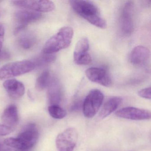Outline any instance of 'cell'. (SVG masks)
Wrapping results in <instances>:
<instances>
[{
	"mask_svg": "<svg viewBox=\"0 0 151 151\" xmlns=\"http://www.w3.org/2000/svg\"><path fill=\"white\" fill-rule=\"evenodd\" d=\"M78 133L76 129L69 128L58 134L55 144L58 151H73L77 142Z\"/></svg>",
	"mask_w": 151,
	"mask_h": 151,
	"instance_id": "8992f818",
	"label": "cell"
},
{
	"mask_svg": "<svg viewBox=\"0 0 151 151\" xmlns=\"http://www.w3.org/2000/svg\"><path fill=\"white\" fill-rule=\"evenodd\" d=\"M5 33V26L2 23H0V52L2 51Z\"/></svg>",
	"mask_w": 151,
	"mask_h": 151,
	"instance_id": "d4e9b609",
	"label": "cell"
},
{
	"mask_svg": "<svg viewBox=\"0 0 151 151\" xmlns=\"http://www.w3.org/2000/svg\"><path fill=\"white\" fill-rule=\"evenodd\" d=\"M56 56L54 54H49L42 53L39 58L35 62L36 66L37 65L43 64V63H49L53 62L55 60Z\"/></svg>",
	"mask_w": 151,
	"mask_h": 151,
	"instance_id": "44dd1931",
	"label": "cell"
},
{
	"mask_svg": "<svg viewBox=\"0 0 151 151\" xmlns=\"http://www.w3.org/2000/svg\"><path fill=\"white\" fill-rule=\"evenodd\" d=\"M151 87L144 88L139 91L138 94L139 97L147 99H151Z\"/></svg>",
	"mask_w": 151,
	"mask_h": 151,
	"instance_id": "603a6c76",
	"label": "cell"
},
{
	"mask_svg": "<svg viewBox=\"0 0 151 151\" xmlns=\"http://www.w3.org/2000/svg\"><path fill=\"white\" fill-rule=\"evenodd\" d=\"M17 43L21 48L24 50H29L36 45L37 38L32 32H25L19 37Z\"/></svg>",
	"mask_w": 151,
	"mask_h": 151,
	"instance_id": "e0dca14e",
	"label": "cell"
},
{
	"mask_svg": "<svg viewBox=\"0 0 151 151\" xmlns=\"http://www.w3.org/2000/svg\"><path fill=\"white\" fill-rule=\"evenodd\" d=\"M150 56L148 48L143 46H137L133 48L130 54V62L135 66L143 65Z\"/></svg>",
	"mask_w": 151,
	"mask_h": 151,
	"instance_id": "8fae6325",
	"label": "cell"
},
{
	"mask_svg": "<svg viewBox=\"0 0 151 151\" xmlns=\"http://www.w3.org/2000/svg\"><path fill=\"white\" fill-rule=\"evenodd\" d=\"M122 99L119 97L109 98L105 102L99 113L101 119H104L115 111L122 102Z\"/></svg>",
	"mask_w": 151,
	"mask_h": 151,
	"instance_id": "2e32d148",
	"label": "cell"
},
{
	"mask_svg": "<svg viewBox=\"0 0 151 151\" xmlns=\"http://www.w3.org/2000/svg\"><path fill=\"white\" fill-rule=\"evenodd\" d=\"M49 114L55 119H61L67 115V112L59 105H50L48 107Z\"/></svg>",
	"mask_w": 151,
	"mask_h": 151,
	"instance_id": "ffe728a7",
	"label": "cell"
},
{
	"mask_svg": "<svg viewBox=\"0 0 151 151\" xmlns=\"http://www.w3.org/2000/svg\"><path fill=\"white\" fill-rule=\"evenodd\" d=\"M116 116L120 118L132 120H148L151 118V112L147 109L133 107L123 108L116 111Z\"/></svg>",
	"mask_w": 151,
	"mask_h": 151,
	"instance_id": "9c48e42d",
	"label": "cell"
},
{
	"mask_svg": "<svg viewBox=\"0 0 151 151\" xmlns=\"http://www.w3.org/2000/svg\"><path fill=\"white\" fill-rule=\"evenodd\" d=\"M10 57V55L6 51H1L0 52V60H8Z\"/></svg>",
	"mask_w": 151,
	"mask_h": 151,
	"instance_id": "4316f807",
	"label": "cell"
},
{
	"mask_svg": "<svg viewBox=\"0 0 151 151\" xmlns=\"http://www.w3.org/2000/svg\"><path fill=\"white\" fill-rule=\"evenodd\" d=\"M91 61V57L88 53L79 57L76 62L77 64L79 65H86L89 64Z\"/></svg>",
	"mask_w": 151,
	"mask_h": 151,
	"instance_id": "7402d4cb",
	"label": "cell"
},
{
	"mask_svg": "<svg viewBox=\"0 0 151 151\" xmlns=\"http://www.w3.org/2000/svg\"><path fill=\"white\" fill-rule=\"evenodd\" d=\"M0 151H26L18 150L13 147H10L5 145L4 143H0Z\"/></svg>",
	"mask_w": 151,
	"mask_h": 151,
	"instance_id": "484cf974",
	"label": "cell"
},
{
	"mask_svg": "<svg viewBox=\"0 0 151 151\" xmlns=\"http://www.w3.org/2000/svg\"><path fill=\"white\" fill-rule=\"evenodd\" d=\"M70 3L73 10L79 16L98 28H106V22L101 17L99 9L94 3L84 0H73Z\"/></svg>",
	"mask_w": 151,
	"mask_h": 151,
	"instance_id": "6da1fadb",
	"label": "cell"
},
{
	"mask_svg": "<svg viewBox=\"0 0 151 151\" xmlns=\"http://www.w3.org/2000/svg\"><path fill=\"white\" fill-rule=\"evenodd\" d=\"M42 17L41 13L31 10H19L15 13V18L18 24L25 26L39 21Z\"/></svg>",
	"mask_w": 151,
	"mask_h": 151,
	"instance_id": "4fadbf2b",
	"label": "cell"
},
{
	"mask_svg": "<svg viewBox=\"0 0 151 151\" xmlns=\"http://www.w3.org/2000/svg\"><path fill=\"white\" fill-rule=\"evenodd\" d=\"M3 86L9 95L12 99H19L23 96L25 92L24 85L16 79H10L6 80L3 83Z\"/></svg>",
	"mask_w": 151,
	"mask_h": 151,
	"instance_id": "7c38bea8",
	"label": "cell"
},
{
	"mask_svg": "<svg viewBox=\"0 0 151 151\" xmlns=\"http://www.w3.org/2000/svg\"><path fill=\"white\" fill-rule=\"evenodd\" d=\"M52 77L49 70H45L42 72L36 81V89L38 91H42L47 88Z\"/></svg>",
	"mask_w": 151,
	"mask_h": 151,
	"instance_id": "d6986e66",
	"label": "cell"
},
{
	"mask_svg": "<svg viewBox=\"0 0 151 151\" xmlns=\"http://www.w3.org/2000/svg\"><path fill=\"white\" fill-rule=\"evenodd\" d=\"M14 129L6 126L2 123H0V137L6 136L13 132Z\"/></svg>",
	"mask_w": 151,
	"mask_h": 151,
	"instance_id": "cb8c5ba5",
	"label": "cell"
},
{
	"mask_svg": "<svg viewBox=\"0 0 151 151\" xmlns=\"http://www.w3.org/2000/svg\"><path fill=\"white\" fill-rule=\"evenodd\" d=\"M0 15H1V10H0Z\"/></svg>",
	"mask_w": 151,
	"mask_h": 151,
	"instance_id": "83f0119b",
	"label": "cell"
},
{
	"mask_svg": "<svg viewBox=\"0 0 151 151\" xmlns=\"http://www.w3.org/2000/svg\"><path fill=\"white\" fill-rule=\"evenodd\" d=\"M134 3L128 1L124 5L120 16V27L122 32L124 35L131 34L134 29L133 21Z\"/></svg>",
	"mask_w": 151,
	"mask_h": 151,
	"instance_id": "52a82bcc",
	"label": "cell"
},
{
	"mask_svg": "<svg viewBox=\"0 0 151 151\" xmlns=\"http://www.w3.org/2000/svg\"><path fill=\"white\" fill-rule=\"evenodd\" d=\"M38 138L39 132L37 126L35 124L30 123L26 125L17 137L8 138L3 143L10 147L26 151L36 145Z\"/></svg>",
	"mask_w": 151,
	"mask_h": 151,
	"instance_id": "7a4b0ae2",
	"label": "cell"
},
{
	"mask_svg": "<svg viewBox=\"0 0 151 151\" xmlns=\"http://www.w3.org/2000/svg\"><path fill=\"white\" fill-rule=\"evenodd\" d=\"M47 88V98L50 105H59L61 101L62 93L60 86L55 78L52 77Z\"/></svg>",
	"mask_w": 151,
	"mask_h": 151,
	"instance_id": "5bb4252c",
	"label": "cell"
},
{
	"mask_svg": "<svg viewBox=\"0 0 151 151\" xmlns=\"http://www.w3.org/2000/svg\"><path fill=\"white\" fill-rule=\"evenodd\" d=\"M102 92L98 89L90 91L83 104V114L87 118L93 117L97 114L104 100Z\"/></svg>",
	"mask_w": 151,
	"mask_h": 151,
	"instance_id": "5b68a950",
	"label": "cell"
},
{
	"mask_svg": "<svg viewBox=\"0 0 151 151\" xmlns=\"http://www.w3.org/2000/svg\"><path fill=\"white\" fill-rule=\"evenodd\" d=\"M86 75L90 81L101 85L108 87L112 84L111 77L104 68H90L86 71Z\"/></svg>",
	"mask_w": 151,
	"mask_h": 151,
	"instance_id": "30bf717a",
	"label": "cell"
},
{
	"mask_svg": "<svg viewBox=\"0 0 151 151\" xmlns=\"http://www.w3.org/2000/svg\"><path fill=\"white\" fill-rule=\"evenodd\" d=\"M73 35L74 31L71 27H63L47 41L42 53L55 54L68 48L71 44Z\"/></svg>",
	"mask_w": 151,
	"mask_h": 151,
	"instance_id": "3957f363",
	"label": "cell"
},
{
	"mask_svg": "<svg viewBox=\"0 0 151 151\" xmlns=\"http://www.w3.org/2000/svg\"><path fill=\"white\" fill-rule=\"evenodd\" d=\"M16 6L37 12H50L54 10L55 5L51 1H14Z\"/></svg>",
	"mask_w": 151,
	"mask_h": 151,
	"instance_id": "ba28073f",
	"label": "cell"
},
{
	"mask_svg": "<svg viewBox=\"0 0 151 151\" xmlns=\"http://www.w3.org/2000/svg\"><path fill=\"white\" fill-rule=\"evenodd\" d=\"M36 66L34 62L30 60L10 63L0 68V79L3 80L22 76L32 71Z\"/></svg>",
	"mask_w": 151,
	"mask_h": 151,
	"instance_id": "277c9868",
	"label": "cell"
},
{
	"mask_svg": "<svg viewBox=\"0 0 151 151\" xmlns=\"http://www.w3.org/2000/svg\"><path fill=\"white\" fill-rule=\"evenodd\" d=\"M89 47V41L87 38H83L79 40L77 43L74 50V61L76 62L79 57L88 53Z\"/></svg>",
	"mask_w": 151,
	"mask_h": 151,
	"instance_id": "ac0fdd59",
	"label": "cell"
},
{
	"mask_svg": "<svg viewBox=\"0 0 151 151\" xmlns=\"http://www.w3.org/2000/svg\"><path fill=\"white\" fill-rule=\"evenodd\" d=\"M1 121L2 124L15 129L19 122L18 111L15 105H9L4 110Z\"/></svg>",
	"mask_w": 151,
	"mask_h": 151,
	"instance_id": "9a60e30c",
	"label": "cell"
}]
</instances>
